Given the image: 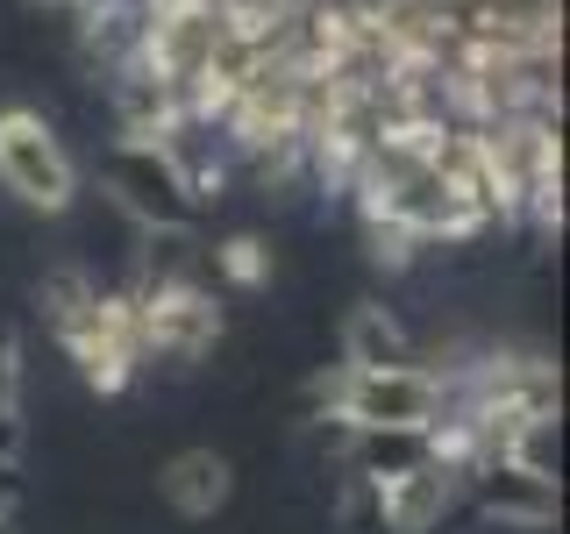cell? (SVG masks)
<instances>
[{
    "instance_id": "2e32d148",
    "label": "cell",
    "mask_w": 570,
    "mask_h": 534,
    "mask_svg": "<svg viewBox=\"0 0 570 534\" xmlns=\"http://www.w3.org/2000/svg\"><path fill=\"white\" fill-rule=\"evenodd\" d=\"M14 506H22V471L0 456V521H14Z\"/></svg>"
},
{
    "instance_id": "e0dca14e",
    "label": "cell",
    "mask_w": 570,
    "mask_h": 534,
    "mask_svg": "<svg viewBox=\"0 0 570 534\" xmlns=\"http://www.w3.org/2000/svg\"><path fill=\"white\" fill-rule=\"evenodd\" d=\"M0 534H14V521H0Z\"/></svg>"
},
{
    "instance_id": "30bf717a",
    "label": "cell",
    "mask_w": 570,
    "mask_h": 534,
    "mask_svg": "<svg viewBox=\"0 0 570 534\" xmlns=\"http://www.w3.org/2000/svg\"><path fill=\"white\" fill-rule=\"evenodd\" d=\"M343 364L350 370H400V364H421L414 356V335L400 328L385 307H350V320H343Z\"/></svg>"
},
{
    "instance_id": "3957f363",
    "label": "cell",
    "mask_w": 570,
    "mask_h": 534,
    "mask_svg": "<svg viewBox=\"0 0 570 534\" xmlns=\"http://www.w3.org/2000/svg\"><path fill=\"white\" fill-rule=\"evenodd\" d=\"M129 293H136V314H142V356L200 364L228 328V314L214 307V293L186 271H142Z\"/></svg>"
},
{
    "instance_id": "277c9868",
    "label": "cell",
    "mask_w": 570,
    "mask_h": 534,
    "mask_svg": "<svg viewBox=\"0 0 570 534\" xmlns=\"http://www.w3.org/2000/svg\"><path fill=\"white\" fill-rule=\"evenodd\" d=\"M100 178H107V192H115V207L129 214L136 228H150V236H193V228H200V207H193L186 178H178V165L157 142H115Z\"/></svg>"
},
{
    "instance_id": "7c38bea8",
    "label": "cell",
    "mask_w": 570,
    "mask_h": 534,
    "mask_svg": "<svg viewBox=\"0 0 570 534\" xmlns=\"http://www.w3.org/2000/svg\"><path fill=\"white\" fill-rule=\"evenodd\" d=\"M100 299V285L79 271V264H65V271H50L43 285H36V307H43V320H50V335H65L71 320H79L86 307Z\"/></svg>"
},
{
    "instance_id": "8992f818",
    "label": "cell",
    "mask_w": 570,
    "mask_h": 534,
    "mask_svg": "<svg viewBox=\"0 0 570 534\" xmlns=\"http://www.w3.org/2000/svg\"><path fill=\"white\" fill-rule=\"evenodd\" d=\"M463 498H471L485 521L521 527V534H542L549 521H557V485L513 471V463H485V471H471V477H463Z\"/></svg>"
},
{
    "instance_id": "4fadbf2b",
    "label": "cell",
    "mask_w": 570,
    "mask_h": 534,
    "mask_svg": "<svg viewBox=\"0 0 570 534\" xmlns=\"http://www.w3.org/2000/svg\"><path fill=\"white\" fill-rule=\"evenodd\" d=\"M0 456H22V343L0 328Z\"/></svg>"
},
{
    "instance_id": "6da1fadb",
    "label": "cell",
    "mask_w": 570,
    "mask_h": 534,
    "mask_svg": "<svg viewBox=\"0 0 570 534\" xmlns=\"http://www.w3.org/2000/svg\"><path fill=\"white\" fill-rule=\"evenodd\" d=\"M307 406L335 427H414L428 435L450 414V378L435 364H400V370H321L307 378Z\"/></svg>"
},
{
    "instance_id": "5b68a950",
    "label": "cell",
    "mask_w": 570,
    "mask_h": 534,
    "mask_svg": "<svg viewBox=\"0 0 570 534\" xmlns=\"http://www.w3.org/2000/svg\"><path fill=\"white\" fill-rule=\"evenodd\" d=\"M65 356L79 364L86 392H100V399H115V392L136 385V370L150 364L142 356V314H136V293H100L94 307H86L71 328L58 335Z\"/></svg>"
},
{
    "instance_id": "5bb4252c",
    "label": "cell",
    "mask_w": 570,
    "mask_h": 534,
    "mask_svg": "<svg viewBox=\"0 0 570 534\" xmlns=\"http://www.w3.org/2000/svg\"><path fill=\"white\" fill-rule=\"evenodd\" d=\"M214 271H222L228 285H243V293H257V285H272V243H264V236L214 243Z\"/></svg>"
},
{
    "instance_id": "52a82bcc",
    "label": "cell",
    "mask_w": 570,
    "mask_h": 534,
    "mask_svg": "<svg viewBox=\"0 0 570 534\" xmlns=\"http://www.w3.org/2000/svg\"><path fill=\"white\" fill-rule=\"evenodd\" d=\"M385 492V527L392 534H428L435 521H450L456 513V498H463V477L456 471H442L435 456L421 463V471H406V477H392Z\"/></svg>"
},
{
    "instance_id": "9a60e30c",
    "label": "cell",
    "mask_w": 570,
    "mask_h": 534,
    "mask_svg": "<svg viewBox=\"0 0 570 534\" xmlns=\"http://www.w3.org/2000/svg\"><path fill=\"white\" fill-rule=\"evenodd\" d=\"M335 521H343L350 534H392V527H385V492H379V477H343Z\"/></svg>"
},
{
    "instance_id": "9c48e42d",
    "label": "cell",
    "mask_w": 570,
    "mask_h": 534,
    "mask_svg": "<svg viewBox=\"0 0 570 534\" xmlns=\"http://www.w3.org/2000/svg\"><path fill=\"white\" fill-rule=\"evenodd\" d=\"M157 485H165V498L186 521H214V513L228 506V492H236V471H228L222 449H178Z\"/></svg>"
},
{
    "instance_id": "8fae6325",
    "label": "cell",
    "mask_w": 570,
    "mask_h": 534,
    "mask_svg": "<svg viewBox=\"0 0 570 534\" xmlns=\"http://www.w3.org/2000/svg\"><path fill=\"white\" fill-rule=\"evenodd\" d=\"M356 228H364V257H371V271H385V278H400V271H414V257H421V236L406 221H392V214H356Z\"/></svg>"
},
{
    "instance_id": "ba28073f",
    "label": "cell",
    "mask_w": 570,
    "mask_h": 534,
    "mask_svg": "<svg viewBox=\"0 0 570 534\" xmlns=\"http://www.w3.org/2000/svg\"><path fill=\"white\" fill-rule=\"evenodd\" d=\"M335 449H343L350 477L392 485V477H406V471L428 463V435H414V427H335Z\"/></svg>"
},
{
    "instance_id": "7a4b0ae2",
    "label": "cell",
    "mask_w": 570,
    "mask_h": 534,
    "mask_svg": "<svg viewBox=\"0 0 570 534\" xmlns=\"http://www.w3.org/2000/svg\"><path fill=\"white\" fill-rule=\"evenodd\" d=\"M0 186L29 214H71L79 207V165L36 107H0Z\"/></svg>"
}]
</instances>
